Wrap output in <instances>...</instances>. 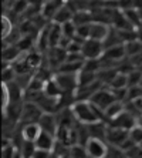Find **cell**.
<instances>
[{"instance_id":"6da1fadb","label":"cell","mask_w":142,"mask_h":158,"mask_svg":"<svg viewBox=\"0 0 142 158\" xmlns=\"http://www.w3.org/2000/svg\"><path fill=\"white\" fill-rule=\"evenodd\" d=\"M71 111L80 124H92L97 121H105L104 111L97 108L90 101H84V100L75 101L71 106Z\"/></svg>"},{"instance_id":"7a4b0ae2","label":"cell","mask_w":142,"mask_h":158,"mask_svg":"<svg viewBox=\"0 0 142 158\" xmlns=\"http://www.w3.org/2000/svg\"><path fill=\"white\" fill-rule=\"evenodd\" d=\"M114 101H117V100L114 97L112 91L109 90V87L99 88L98 91L90 98V103H92L97 108H99V110H102V111H105Z\"/></svg>"},{"instance_id":"3957f363","label":"cell","mask_w":142,"mask_h":158,"mask_svg":"<svg viewBox=\"0 0 142 158\" xmlns=\"http://www.w3.org/2000/svg\"><path fill=\"white\" fill-rule=\"evenodd\" d=\"M43 110L37 103H31V101H24L23 104V111L20 121L23 124H30V123H39V120L43 115Z\"/></svg>"},{"instance_id":"277c9868","label":"cell","mask_w":142,"mask_h":158,"mask_svg":"<svg viewBox=\"0 0 142 158\" xmlns=\"http://www.w3.org/2000/svg\"><path fill=\"white\" fill-rule=\"evenodd\" d=\"M105 52L104 43L98 40H92V39H87L83 44V54L85 60H92V59H101L102 54Z\"/></svg>"},{"instance_id":"5b68a950","label":"cell","mask_w":142,"mask_h":158,"mask_svg":"<svg viewBox=\"0 0 142 158\" xmlns=\"http://www.w3.org/2000/svg\"><path fill=\"white\" fill-rule=\"evenodd\" d=\"M77 76L78 74L57 73L54 76V78L63 93H75L77 88H78V77Z\"/></svg>"},{"instance_id":"8992f818","label":"cell","mask_w":142,"mask_h":158,"mask_svg":"<svg viewBox=\"0 0 142 158\" xmlns=\"http://www.w3.org/2000/svg\"><path fill=\"white\" fill-rule=\"evenodd\" d=\"M85 148H87L90 158H107V155H108V147L105 144V140L90 138L85 144Z\"/></svg>"},{"instance_id":"52a82bcc","label":"cell","mask_w":142,"mask_h":158,"mask_svg":"<svg viewBox=\"0 0 142 158\" xmlns=\"http://www.w3.org/2000/svg\"><path fill=\"white\" fill-rule=\"evenodd\" d=\"M109 127H115V128H122L125 131H131L135 125L138 124V118H135L131 113L124 110L118 117H115L112 121H109Z\"/></svg>"},{"instance_id":"ba28073f","label":"cell","mask_w":142,"mask_h":158,"mask_svg":"<svg viewBox=\"0 0 142 158\" xmlns=\"http://www.w3.org/2000/svg\"><path fill=\"white\" fill-rule=\"evenodd\" d=\"M128 138H129V131H125V130H122V128H115V127H108L107 141H108L111 145L120 148Z\"/></svg>"},{"instance_id":"9c48e42d","label":"cell","mask_w":142,"mask_h":158,"mask_svg":"<svg viewBox=\"0 0 142 158\" xmlns=\"http://www.w3.org/2000/svg\"><path fill=\"white\" fill-rule=\"evenodd\" d=\"M67 59V50L63 47H53L47 52V61L50 69H60Z\"/></svg>"},{"instance_id":"30bf717a","label":"cell","mask_w":142,"mask_h":158,"mask_svg":"<svg viewBox=\"0 0 142 158\" xmlns=\"http://www.w3.org/2000/svg\"><path fill=\"white\" fill-rule=\"evenodd\" d=\"M39 125L41 127V131H46L51 135H57V131H59V120H57V115L55 114H48V113H44L41 115V118L39 120Z\"/></svg>"},{"instance_id":"8fae6325","label":"cell","mask_w":142,"mask_h":158,"mask_svg":"<svg viewBox=\"0 0 142 158\" xmlns=\"http://www.w3.org/2000/svg\"><path fill=\"white\" fill-rule=\"evenodd\" d=\"M67 3V0H48L44 2L43 7H41V16H43L47 22H53L54 16L57 15V11Z\"/></svg>"},{"instance_id":"7c38bea8","label":"cell","mask_w":142,"mask_h":158,"mask_svg":"<svg viewBox=\"0 0 142 158\" xmlns=\"http://www.w3.org/2000/svg\"><path fill=\"white\" fill-rule=\"evenodd\" d=\"M109 29H111V26H108V24L92 22L91 26H90V39L98 40V41H104L109 33Z\"/></svg>"},{"instance_id":"4fadbf2b","label":"cell","mask_w":142,"mask_h":158,"mask_svg":"<svg viewBox=\"0 0 142 158\" xmlns=\"http://www.w3.org/2000/svg\"><path fill=\"white\" fill-rule=\"evenodd\" d=\"M55 143H57V141H55V137L46 131H41L39 138L34 141V144H36V147L39 148V150H46V151H51V152L54 151Z\"/></svg>"},{"instance_id":"5bb4252c","label":"cell","mask_w":142,"mask_h":158,"mask_svg":"<svg viewBox=\"0 0 142 158\" xmlns=\"http://www.w3.org/2000/svg\"><path fill=\"white\" fill-rule=\"evenodd\" d=\"M111 27L117 30H129V29H134L131 26V23L128 22L127 16L122 10L120 9H115L114 10V15H112V20H111Z\"/></svg>"},{"instance_id":"9a60e30c","label":"cell","mask_w":142,"mask_h":158,"mask_svg":"<svg viewBox=\"0 0 142 158\" xmlns=\"http://www.w3.org/2000/svg\"><path fill=\"white\" fill-rule=\"evenodd\" d=\"M90 132L91 138H99V140L107 141V132H108V125L105 124V121H97L92 124H85Z\"/></svg>"},{"instance_id":"2e32d148","label":"cell","mask_w":142,"mask_h":158,"mask_svg":"<svg viewBox=\"0 0 142 158\" xmlns=\"http://www.w3.org/2000/svg\"><path fill=\"white\" fill-rule=\"evenodd\" d=\"M41 132V127L39 125V123H30V124H23L22 128V138L24 141H34L39 138Z\"/></svg>"},{"instance_id":"e0dca14e","label":"cell","mask_w":142,"mask_h":158,"mask_svg":"<svg viewBox=\"0 0 142 158\" xmlns=\"http://www.w3.org/2000/svg\"><path fill=\"white\" fill-rule=\"evenodd\" d=\"M23 56V53L20 52V48L17 47V44H9L3 47V63H14L16 60H18Z\"/></svg>"},{"instance_id":"ac0fdd59","label":"cell","mask_w":142,"mask_h":158,"mask_svg":"<svg viewBox=\"0 0 142 158\" xmlns=\"http://www.w3.org/2000/svg\"><path fill=\"white\" fill-rule=\"evenodd\" d=\"M73 17H74L73 9H71L68 4L66 3L59 11H57V15H55L54 19H53V23H57V24H64V23H67V22H73Z\"/></svg>"},{"instance_id":"d6986e66","label":"cell","mask_w":142,"mask_h":158,"mask_svg":"<svg viewBox=\"0 0 142 158\" xmlns=\"http://www.w3.org/2000/svg\"><path fill=\"white\" fill-rule=\"evenodd\" d=\"M124 110H125V103H122V101H114V103L104 111L105 121H112L114 118L118 117Z\"/></svg>"},{"instance_id":"ffe728a7","label":"cell","mask_w":142,"mask_h":158,"mask_svg":"<svg viewBox=\"0 0 142 158\" xmlns=\"http://www.w3.org/2000/svg\"><path fill=\"white\" fill-rule=\"evenodd\" d=\"M44 94L48 97H55V98H60L63 94L61 88H60V85L57 84V81H55V78H50V80L46 81V84H44Z\"/></svg>"},{"instance_id":"44dd1931","label":"cell","mask_w":142,"mask_h":158,"mask_svg":"<svg viewBox=\"0 0 142 158\" xmlns=\"http://www.w3.org/2000/svg\"><path fill=\"white\" fill-rule=\"evenodd\" d=\"M73 23L75 26H83V24H90L92 23V15L90 10L75 11L73 17Z\"/></svg>"},{"instance_id":"7402d4cb","label":"cell","mask_w":142,"mask_h":158,"mask_svg":"<svg viewBox=\"0 0 142 158\" xmlns=\"http://www.w3.org/2000/svg\"><path fill=\"white\" fill-rule=\"evenodd\" d=\"M67 158H90V157H88V152H87L85 145H81V144H74V145L68 147Z\"/></svg>"},{"instance_id":"603a6c76","label":"cell","mask_w":142,"mask_h":158,"mask_svg":"<svg viewBox=\"0 0 142 158\" xmlns=\"http://www.w3.org/2000/svg\"><path fill=\"white\" fill-rule=\"evenodd\" d=\"M108 87L112 88V90H117V88H128V74H124V73H120V71H118V73L115 74V77L111 80Z\"/></svg>"},{"instance_id":"cb8c5ba5","label":"cell","mask_w":142,"mask_h":158,"mask_svg":"<svg viewBox=\"0 0 142 158\" xmlns=\"http://www.w3.org/2000/svg\"><path fill=\"white\" fill-rule=\"evenodd\" d=\"M125 50H127V57H134V56L139 54L142 52V43L136 39V40H132L129 43H125Z\"/></svg>"},{"instance_id":"d4e9b609","label":"cell","mask_w":142,"mask_h":158,"mask_svg":"<svg viewBox=\"0 0 142 158\" xmlns=\"http://www.w3.org/2000/svg\"><path fill=\"white\" fill-rule=\"evenodd\" d=\"M122 11L125 13L128 22L131 23V26L134 27V29H136V27L141 24L142 19H141V15H139V11L136 10V9H129V10H122Z\"/></svg>"},{"instance_id":"484cf974","label":"cell","mask_w":142,"mask_h":158,"mask_svg":"<svg viewBox=\"0 0 142 158\" xmlns=\"http://www.w3.org/2000/svg\"><path fill=\"white\" fill-rule=\"evenodd\" d=\"M37 147H36V144L31 143V141H23L22 144V147L18 148V151L22 152L23 158H33L34 152H36Z\"/></svg>"},{"instance_id":"4316f807","label":"cell","mask_w":142,"mask_h":158,"mask_svg":"<svg viewBox=\"0 0 142 158\" xmlns=\"http://www.w3.org/2000/svg\"><path fill=\"white\" fill-rule=\"evenodd\" d=\"M142 98V85H131L128 87V96L127 101H136V100ZM125 101V103H127Z\"/></svg>"},{"instance_id":"83f0119b","label":"cell","mask_w":142,"mask_h":158,"mask_svg":"<svg viewBox=\"0 0 142 158\" xmlns=\"http://www.w3.org/2000/svg\"><path fill=\"white\" fill-rule=\"evenodd\" d=\"M61 30H63V36L70 39V40H73L77 34V26L73 22H67L64 24H61Z\"/></svg>"},{"instance_id":"f1b7e54d","label":"cell","mask_w":142,"mask_h":158,"mask_svg":"<svg viewBox=\"0 0 142 158\" xmlns=\"http://www.w3.org/2000/svg\"><path fill=\"white\" fill-rule=\"evenodd\" d=\"M142 81V70L141 69H134L128 74V87L131 85H139Z\"/></svg>"},{"instance_id":"f546056e","label":"cell","mask_w":142,"mask_h":158,"mask_svg":"<svg viewBox=\"0 0 142 158\" xmlns=\"http://www.w3.org/2000/svg\"><path fill=\"white\" fill-rule=\"evenodd\" d=\"M129 138H131L132 141H134V144L135 145H141V143H142V127L141 125H135L134 128L129 131Z\"/></svg>"},{"instance_id":"4dcf8cb0","label":"cell","mask_w":142,"mask_h":158,"mask_svg":"<svg viewBox=\"0 0 142 158\" xmlns=\"http://www.w3.org/2000/svg\"><path fill=\"white\" fill-rule=\"evenodd\" d=\"M17 148L13 145V144H6L2 148V158H14L16 154H17Z\"/></svg>"},{"instance_id":"1f68e13d","label":"cell","mask_w":142,"mask_h":158,"mask_svg":"<svg viewBox=\"0 0 142 158\" xmlns=\"http://www.w3.org/2000/svg\"><path fill=\"white\" fill-rule=\"evenodd\" d=\"M118 9L120 10H129L135 9V0H117Z\"/></svg>"},{"instance_id":"d6a6232c","label":"cell","mask_w":142,"mask_h":158,"mask_svg":"<svg viewBox=\"0 0 142 158\" xmlns=\"http://www.w3.org/2000/svg\"><path fill=\"white\" fill-rule=\"evenodd\" d=\"M129 61L132 63V66L135 69H142V52L139 54L134 56V57H129Z\"/></svg>"},{"instance_id":"836d02e7","label":"cell","mask_w":142,"mask_h":158,"mask_svg":"<svg viewBox=\"0 0 142 158\" xmlns=\"http://www.w3.org/2000/svg\"><path fill=\"white\" fill-rule=\"evenodd\" d=\"M53 157V152L51 151H46V150H39L37 148L36 152H34L33 158H51Z\"/></svg>"},{"instance_id":"e575fe53","label":"cell","mask_w":142,"mask_h":158,"mask_svg":"<svg viewBox=\"0 0 142 158\" xmlns=\"http://www.w3.org/2000/svg\"><path fill=\"white\" fill-rule=\"evenodd\" d=\"M136 36H138V40L142 43V22L138 27H136Z\"/></svg>"},{"instance_id":"d590c367","label":"cell","mask_w":142,"mask_h":158,"mask_svg":"<svg viewBox=\"0 0 142 158\" xmlns=\"http://www.w3.org/2000/svg\"><path fill=\"white\" fill-rule=\"evenodd\" d=\"M102 2H111V0H102Z\"/></svg>"},{"instance_id":"8d00e7d4","label":"cell","mask_w":142,"mask_h":158,"mask_svg":"<svg viewBox=\"0 0 142 158\" xmlns=\"http://www.w3.org/2000/svg\"><path fill=\"white\" fill-rule=\"evenodd\" d=\"M139 148H141V150H142V143H141V145H139Z\"/></svg>"},{"instance_id":"74e56055","label":"cell","mask_w":142,"mask_h":158,"mask_svg":"<svg viewBox=\"0 0 142 158\" xmlns=\"http://www.w3.org/2000/svg\"><path fill=\"white\" fill-rule=\"evenodd\" d=\"M44 2H48V0H44Z\"/></svg>"}]
</instances>
